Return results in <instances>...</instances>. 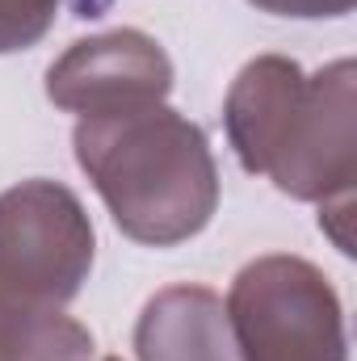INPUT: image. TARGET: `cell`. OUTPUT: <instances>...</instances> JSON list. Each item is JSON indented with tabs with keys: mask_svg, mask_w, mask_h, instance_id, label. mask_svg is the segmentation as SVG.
<instances>
[{
	"mask_svg": "<svg viewBox=\"0 0 357 361\" xmlns=\"http://www.w3.org/2000/svg\"><path fill=\"white\" fill-rule=\"evenodd\" d=\"M76 160L114 223L139 244H181L214 214L219 180L206 135L164 105L85 118L76 126Z\"/></svg>",
	"mask_w": 357,
	"mask_h": 361,
	"instance_id": "6da1fadb",
	"label": "cell"
},
{
	"mask_svg": "<svg viewBox=\"0 0 357 361\" xmlns=\"http://www.w3.org/2000/svg\"><path fill=\"white\" fill-rule=\"evenodd\" d=\"M353 68L307 80L286 59H257L227 97L231 143L248 173L273 177L294 197L349 193L353 180Z\"/></svg>",
	"mask_w": 357,
	"mask_h": 361,
	"instance_id": "7a4b0ae2",
	"label": "cell"
},
{
	"mask_svg": "<svg viewBox=\"0 0 357 361\" xmlns=\"http://www.w3.org/2000/svg\"><path fill=\"white\" fill-rule=\"evenodd\" d=\"M92 265V227L80 202L51 180L0 193V302L59 311Z\"/></svg>",
	"mask_w": 357,
	"mask_h": 361,
	"instance_id": "3957f363",
	"label": "cell"
},
{
	"mask_svg": "<svg viewBox=\"0 0 357 361\" xmlns=\"http://www.w3.org/2000/svg\"><path fill=\"white\" fill-rule=\"evenodd\" d=\"M227 319L244 361H345L337 294L307 261L248 265L236 277Z\"/></svg>",
	"mask_w": 357,
	"mask_h": 361,
	"instance_id": "277c9868",
	"label": "cell"
},
{
	"mask_svg": "<svg viewBox=\"0 0 357 361\" xmlns=\"http://www.w3.org/2000/svg\"><path fill=\"white\" fill-rule=\"evenodd\" d=\"M169 89H173V68L160 42H152L139 30H114L89 42H76L51 68L47 80L55 105L80 109L85 118L160 105Z\"/></svg>",
	"mask_w": 357,
	"mask_h": 361,
	"instance_id": "5b68a950",
	"label": "cell"
},
{
	"mask_svg": "<svg viewBox=\"0 0 357 361\" xmlns=\"http://www.w3.org/2000/svg\"><path fill=\"white\" fill-rule=\"evenodd\" d=\"M135 345L139 361H244L227 307L202 286H177L152 298Z\"/></svg>",
	"mask_w": 357,
	"mask_h": 361,
	"instance_id": "8992f818",
	"label": "cell"
},
{
	"mask_svg": "<svg viewBox=\"0 0 357 361\" xmlns=\"http://www.w3.org/2000/svg\"><path fill=\"white\" fill-rule=\"evenodd\" d=\"M63 0H0V51H17V47H30L47 34V25L55 21ZM80 13L97 8V0H76Z\"/></svg>",
	"mask_w": 357,
	"mask_h": 361,
	"instance_id": "52a82bcc",
	"label": "cell"
},
{
	"mask_svg": "<svg viewBox=\"0 0 357 361\" xmlns=\"http://www.w3.org/2000/svg\"><path fill=\"white\" fill-rule=\"evenodd\" d=\"M253 4L286 17H337V13H349L353 0H253Z\"/></svg>",
	"mask_w": 357,
	"mask_h": 361,
	"instance_id": "ba28073f",
	"label": "cell"
},
{
	"mask_svg": "<svg viewBox=\"0 0 357 361\" xmlns=\"http://www.w3.org/2000/svg\"><path fill=\"white\" fill-rule=\"evenodd\" d=\"M105 361H118V357H105Z\"/></svg>",
	"mask_w": 357,
	"mask_h": 361,
	"instance_id": "9c48e42d",
	"label": "cell"
}]
</instances>
